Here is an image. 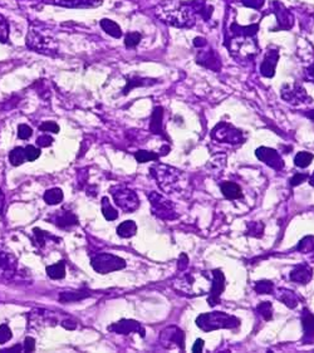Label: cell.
<instances>
[{
	"instance_id": "cell-41",
	"label": "cell",
	"mask_w": 314,
	"mask_h": 353,
	"mask_svg": "<svg viewBox=\"0 0 314 353\" xmlns=\"http://www.w3.org/2000/svg\"><path fill=\"white\" fill-rule=\"evenodd\" d=\"M141 39H142L141 33H137V32L128 33L125 38V46L127 47V48H135V47L138 46Z\"/></svg>"
},
{
	"instance_id": "cell-47",
	"label": "cell",
	"mask_w": 314,
	"mask_h": 353,
	"mask_svg": "<svg viewBox=\"0 0 314 353\" xmlns=\"http://www.w3.org/2000/svg\"><path fill=\"white\" fill-rule=\"evenodd\" d=\"M39 131H43V132H52V133H58L59 132V126L53 121H46L39 126Z\"/></svg>"
},
{
	"instance_id": "cell-21",
	"label": "cell",
	"mask_w": 314,
	"mask_h": 353,
	"mask_svg": "<svg viewBox=\"0 0 314 353\" xmlns=\"http://www.w3.org/2000/svg\"><path fill=\"white\" fill-rule=\"evenodd\" d=\"M49 223L56 224L57 226L62 227V229H67V227L78 225V218L72 213V211L63 210L62 213L52 216L51 221H49Z\"/></svg>"
},
{
	"instance_id": "cell-51",
	"label": "cell",
	"mask_w": 314,
	"mask_h": 353,
	"mask_svg": "<svg viewBox=\"0 0 314 353\" xmlns=\"http://www.w3.org/2000/svg\"><path fill=\"white\" fill-rule=\"evenodd\" d=\"M188 268V257L185 253H182L179 257V261H177V269L180 271H185Z\"/></svg>"
},
{
	"instance_id": "cell-30",
	"label": "cell",
	"mask_w": 314,
	"mask_h": 353,
	"mask_svg": "<svg viewBox=\"0 0 314 353\" xmlns=\"http://www.w3.org/2000/svg\"><path fill=\"white\" fill-rule=\"evenodd\" d=\"M44 201H46L48 205H58L64 199V193H63L62 189L58 187H54V189H49L44 192L43 195Z\"/></svg>"
},
{
	"instance_id": "cell-24",
	"label": "cell",
	"mask_w": 314,
	"mask_h": 353,
	"mask_svg": "<svg viewBox=\"0 0 314 353\" xmlns=\"http://www.w3.org/2000/svg\"><path fill=\"white\" fill-rule=\"evenodd\" d=\"M220 190L227 200H239L243 199V190L237 182L232 181H224L220 184Z\"/></svg>"
},
{
	"instance_id": "cell-60",
	"label": "cell",
	"mask_w": 314,
	"mask_h": 353,
	"mask_svg": "<svg viewBox=\"0 0 314 353\" xmlns=\"http://www.w3.org/2000/svg\"><path fill=\"white\" fill-rule=\"evenodd\" d=\"M304 116L307 117L308 120H310V121L314 122V109H309V111H305L304 112Z\"/></svg>"
},
{
	"instance_id": "cell-23",
	"label": "cell",
	"mask_w": 314,
	"mask_h": 353,
	"mask_svg": "<svg viewBox=\"0 0 314 353\" xmlns=\"http://www.w3.org/2000/svg\"><path fill=\"white\" fill-rule=\"evenodd\" d=\"M92 293L88 289H77V290H64L59 294V302L65 304V303H73L80 302V300L86 299V298L91 297Z\"/></svg>"
},
{
	"instance_id": "cell-12",
	"label": "cell",
	"mask_w": 314,
	"mask_h": 353,
	"mask_svg": "<svg viewBox=\"0 0 314 353\" xmlns=\"http://www.w3.org/2000/svg\"><path fill=\"white\" fill-rule=\"evenodd\" d=\"M255 156L259 161H261L263 164H265L266 166H269L270 169L276 170V171H283L285 167L284 161H283L281 153L277 150L270 147H266V146H261V147L256 148Z\"/></svg>"
},
{
	"instance_id": "cell-45",
	"label": "cell",
	"mask_w": 314,
	"mask_h": 353,
	"mask_svg": "<svg viewBox=\"0 0 314 353\" xmlns=\"http://www.w3.org/2000/svg\"><path fill=\"white\" fill-rule=\"evenodd\" d=\"M24 150L25 156H27V161H35L41 156V148H36L31 145H28L27 147H24Z\"/></svg>"
},
{
	"instance_id": "cell-25",
	"label": "cell",
	"mask_w": 314,
	"mask_h": 353,
	"mask_svg": "<svg viewBox=\"0 0 314 353\" xmlns=\"http://www.w3.org/2000/svg\"><path fill=\"white\" fill-rule=\"evenodd\" d=\"M277 298L283 303V304L287 305L289 309H294L297 308V305L299 304V299H298L297 295L294 294V292L288 289H279V293L277 294Z\"/></svg>"
},
{
	"instance_id": "cell-54",
	"label": "cell",
	"mask_w": 314,
	"mask_h": 353,
	"mask_svg": "<svg viewBox=\"0 0 314 353\" xmlns=\"http://www.w3.org/2000/svg\"><path fill=\"white\" fill-rule=\"evenodd\" d=\"M305 77H307V80L309 81V82L314 83V63L310 65V67L307 68V70H305Z\"/></svg>"
},
{
	"instance_id": "cell-20",
	"label": "cell",
	"mask_w": 314,
	"mask_h": 353,
	"mask_svg": "<svg viewBox=\"0 0 314 353\" xmlns=\"http://www.w3.org/2000/svg\"><path fill=\"white\" fill-rule=\"evenodd\" d=\"M313 278V269L307 264H298L290 271V281L293 283L307 286Z\"/></svg>"
},
{
	"instance_id": "cell-42",
	"label": "cell",
	"mask_w": 314,
	"mask_h": 353,
	"mask_svg": "<svg viewBox=\"0 0 314 353\" xmlns=\"http://www.w3.org/2000/svg\"><path fill=\"white\" fill-rule=\"evenodd\" d=\"M9 39V24L4 15L0 14V43H7Z\"/></svg>"
},
{
	"instance_id": "cell-39",
	"label": "cell",
	"mask_w": 314,
	"mask_h": 353,
	"mask_svg": "<svg viewBox=\"0 0 314 353\" xmlns=\"http://www.w3.org/2000/svg\"><path fill=\"white\" fill-rule=\"evenodd\" d=\"M15 260H12V255L0 250V268L5 270H13L15 268Z\"/></svg>"
},
{
	"instance_id": "cell-57",
	"label": "cell",
	"mask_w": 314,
	"mask_h": 353,
	"mask_svg": "<svg viewBox=\"0 0 314 353\" xmlns=\"http://www.w3.org/2000/svg\"><path fill=\"white\" fill-rule=\"evenodd\" d=\"M170 151H171V147H170L169 145H164L161 148H160V158H164V156H167L170 153Z\"/></svg>"
},
{
	"instance_id": "cell-19",
	"label": "cell",
	"mask_w": 314,
	"mask_h": 353,
	"mask_svg": "<svg viewBox=\"0 0 314 353\" xmlns=\"http://www.w3.org/2000/svg\"><path fill=\"white\" fill-rule=\"evenodd\" d=\"M196 63L208 68V69L214 70V72H219L221 69V61L213 49L211 51H201L196 57Z\"/></svg>"
},
{
	"instance_id": "cell-38",
	"label": "cell",
	"mask_w": 314,
	"mask_h": 353,
	"mask_svg": "<svg viewBox=\"0 0 314 353\" xmlns=\"http://www.w3.org/2000/svg\"><path fill=\"white\" fill-rule=\"evenodd\" d=\"M258 294H274V283L270 281H259L254 286Z\"/></svg>"
},
{
	"instance_id": "cell-6",
	"label": "cell",
	"mask_w": 314,
	"mask_h": 353,
	"mask_svg": "<svg viewBox=\"0 0 314 353\" xmlns=\"http://www.w3.org/2000/svg\"><path fill=\"white\" fill-rule=\"evenodd\" d=\"M210 137L216 142L229 143V145H240L245 141L244 133L227 122H219L210 132Z\"/></svg>"
},
{
	"instance_id": "cell-33",
	"label": "cell",
	"mask_w": 314,
	"mask_h": 353,
	"mask_svg": "<svg viewBox=\"0 0 314 353\" xmlns=\"http://www.w3.org/2000/svg\"><path fill=\"white\" fill-rule=\"evenodd\" d=\"M102 214H103L104 219L108 221H113L119 218V211L111 205V201L107 196L102 198Z\"/></svg>"
},
{
	"instance_id": "cell-26",
	"label": "cell",
	"mask_w": 314,
	"mask_h": 353,
	"mask_svg": "<svg viewBox=\"0 0 314 353\" xmlns=\"http://www.w3.org/2000/svg\"><path fill=\"white\" fill-rule=\"evenodd\" d=\"M157 83L156 80H150V78H140L132 77L127 80V85L124 88V95H128L130 91L135 90L136 87H146V86H152Z\"/></svg>"
},
{
	"instance_id": "cell-5",
	"label": "cell",
	"mask_w": 314,
	"mask_h": 353,
	"mask_svg": "<svg viewBox=\"0 0 314 353\" xmlns=\"http://www.w3.org/2000/svg\"><path fill=\"white\" fill-rule=\"evenodd\" d=\"M150 174L155 177L160 189L165 192H174L181 176L180 170L162 164L153 165L150 169Z\"/></svg>"
},
{
	"instance_id": "cell-17",
	"label": "cell",
	"mask_w": 314,
	"mask_h": 353,
	"mask_svg": "<svg viewBox=\"0 0 314 353\" xmlns=\"http://www.w3.org/2000/svg\"><path fill=\"white\" fill-rule=\"evenodd\" d=\"M278 61L279 52L277 49H269L260 64V74L265 78H273L274 74H276Z\"/></svg>"
},
{
	"instance_id": "cell-27",
	"label": "cell",
	"mask_w": 314,
	"mask_h": 353,
	"mask_svg": "<svg viewBox=\"0 0 314 353\" xmlns=\"http://www.w3.org/2000/svg\"><path fill=\"white\" fill-rule=\"evenodd\" d=\"M99 25H101L102 29L104 30V33H107L108 35L113 36V38L119 39L122 36L121 27H120V25L117 24L116 22H113V20L104 18V19H102L101 22H99Z\"/></svg>"
},
{
	"instance_id": "cell-14",
	"label": "cell",
	"mask_w": 314,
	"mask_h": 353,
	"mask_svg": "<svg viewBox=\"0 0 314 353\" xmlns=\"http://www.w3.org/2000/svg\"><path fill=\"white\" fill-rule=\"evenodd\" d=\"M109 332H113V333H119V334H127L131 333H138L141 337L146 336V329L140 322L135 321V320H121L116 323H112L108 326Z\"/></svg>"
},
{
	"instance_id": "cell-31",
	"label": "cell",
	"mask_w": 314,
	"mask_h": 353,
	"mask_svg": "<svg viewBox=\"0 0 314 353\" xmlns=\"http://www.w3.org/2000/svg\"><path fill=\"white\" fill-rule=\"evenodd\" d=\"M264 229H265V225H264V223H261V221H248L245 235L260 239L264 235Z\"/></svg>"
},
{
	"instance_id": "cell-4",
	"label": "cell",
	"mask_w": 314,
	"mask_h": 353,
	"mask_svg": "<svg viewBox=\"0 0 314 353\" xmlns=\"http://www.w3.org/2000/svg\"><path fill=\"white\" fill-rule=\"evenodd\" d=\"M25 41H27V47L31 51L52 57L58 53V42L49 29L30 28Z\"/></svg>"
},
{
	"instance_id": "cell-32",
	"label": "cell",
	"mask_w": 314,
	"mask_h": 353,
	"mask_svg": "<svg viewBox=\"0 0 314 353\" xmlns=\"http://www.w3.org/2000/svg\"><path fill=\"white\" fill-rule=\"evenodd\" d=\"M47 276L51 279L58 281L63 279L65 277V264L64 261H58V263L53 264V265L47 266Z\"/></svg>"
},
{
	"instance_id": "cell-8",
	"label": "cell",
	"mask_w": 314,
	"mask_h": 353,
	"mask_svg": "<svg viewBox=\"0 0 314 353\" xmlns=\"http://www.w3.org/2000/svg\"><path fill=\"white\" fill-rule=\"evenodd\" d=\"M147 196L152 208V214L156 218L161 220H175L179 218V214L175 211V205L164 195L157 191H151Z\"/></svg>"
},
{
	"instance_id": "cell-35",
	"label": "cell",
	"mask_w": 314,
	"mask_h": 353,
	"mask_svg": "<svg viewBox=\"0 0 314 353\" xmlns=\"http://www.w3.org/2000/svg\"><path fill=\"white\" fill-rule=\"evenodd\" d=\"M314 160V155L312 152H307V151H302L298 152L294 158V165L299 169H307L312 161Z\"/></svg>"
},
{
	"instance_id": "cell-22",
	"label": "cell",
	"mask_w": 314,
	"mask_h": 353,
	"mask_svg": "<svg viewBox=\"0 0 314 353\" xmlns=\"http://www.w3.org/2000/svg\"><path fill=\"white\" fill-rule=\"evenodd\" d=\"M162 120H164V107L159 106L155 107L151 114L150 121V132L157 136H165L164 133V125H162ZM167 138V137H166Z\"/></svg>"
},
{
	"instance_id": "cell-36",
	"label": "cell",
	"mask_w": 314,
	"mask_h": 353,
	"mask_svg": "<svg viewBox=\"0 0 314 353\" xmlns=\"http://www.w3.org/2000/svg\"><path fill=\"white\" fill-rule=\"evenodd\" d=\"M135 159L138 164H146L148 161H155L157 162L160 160L159 153L153 152V151H146V150H140L135 153Z\"/></svg>"
},
{
	"instance_id": "cell-59",
	"label": "cell",
	"mask_w": 314,
	"mask_h": 353,
	"mask_svg": "<svg viewBox=\"0 0 314 353\" xmlns=\"http://www.w3.org/2000/svg\"><path fill=\"white\" fill-rule=\"evenodd\" d=\"M4 206H5V195L4 192H3V190L0 189V215H2L3 211H4Z\"/></svg>"
},
{
	"instance_id": "cell-49",
	"label": "cell",
	"mask_w": 314,
	"mask_h": 353,
	"mask_svg": "<svg viewBox=\"0 0 314 353\" xmlns=\"http://www.w3.org/2000/svg\"><path fill=\"white\" fill-rule=\"evenodd\" d=\"M242 3L243 5L251 8V9L260 10L264 7V4H265V0H242Z\"/></svg>"
},
{
	"instance_id": "cell-11",
	"label": "cell",
	"mask_w": 314,
	"mask_h": 353,
	"mask_svg": "<svg viewBox=\"0 0 314 353\" xmlns=\"http://www.w3.org/2000/svg\"><path fill=\"white\" fill-rule=\"evenodd\" d=\"M185 332L181 328L176 326H169L165 329H162L160 333V343L165 349H170L174 346L181 349L182 352L185 351Z\"/></svg>"
},
{
	"instance_id": "cell-52",
	"label": "cell",
	"mask_w": 314,
	"mask_h": 353,
	"mask_svg": "<svg viewBox=\"0 0 314 353\" xmlns=\"http://www.w3.org/2000/svg\"><path fill=\"white\" fill-rule=\"evenodd\" d=\"M23 349H24L25 352H34V349H35V339L31 338V337H27L24 341Z\"/></svg>"
},
{
	"instance_id": "cell-1",
	"label": "cell",
	"mask_w": 314,
	"mask_h": 353,
	"mask_svg": "<svg viewBox=\"0 0 314 353\" xmlns=\"http://www.w3.org/2000/svg\"><path fill=\"white\" fill-rule=\"evenodd\" d=\"M259 30V24L247 27L238 25L237 23L230 27V38L226 39V46L230 54L237 59H253L258 54V43L255 35Z\"/></svg>"
},
{
	"instance_id": "cell-53",
	"label": "cell",
	"mask_w": 314,
	"mask_h": 353,
	"mask_svg": "<svg viewBox=\"0 0 314 353\" xmlns=\"http://www.w3.org/2000/svg\"><path fill=\"white\" fill-rule=\"evenodd\" d=\"M204 346H205V342H204V339L198 338L196 339V342L193 343L192 346V352H201L204 349Z\"/></svg>"
},
{
	"instance_id": "cell-3",
	"label": "cell",
	"mask_w": 314,
	"mask_h": 353,
	"mask_svg": "<svg viewBox=\"0 0 314 353\" xmlns=\"http://www.w3.org/2000/svg\"><path fill=\"white\" fill-rule=\"evenodd\" d=\"M195 323L198 328L205 333L218 331V329H237L242 326L240 318L227 315L225 312H220V310L198 316Z\"/></svg>"
},
{
	"instance_id": "cell-10",
	"label": "cell",
	"mask_w": 314,
	"mask_h": 353,
	"mask_svg": "<svg viewBox=\"0 0 314 353\" xmlns=\"http://www.w3.org/2000/svg\"><path fill=\"white\" fill-rule=\"evenodd\" d=\"M281 97L283 101L292 106L310 103L313 101L312 97L308 95L305 88L299 82L284 83L281 90Z\"/></svg>"
},
{
	"instance_id": "cell-48",
	"label": "cell",
	"mask_w": 314,
	"mask_h": 353,
	"mask_svg": "<svg viewBox=\"0 0 314 353\" xmlns=\"http://www.w3.org/2000/svg\"><path fill=\"white\" fill-rule=\"evenodd\" d=\"M211 166H216V169L219 170H224L225 166H226V156L225 155H216L211 159Z\"/></svg>"
},
{
	"instance_id": "cell-56",
	"label": "cell",
	"mask_w": 314,
	"mask_h": 353,
	"mask_svg": "<svg viewBox=\"0 0 314 353\" xmlns=\"http://www.w3.org/2000/svg\"><path fill=\"white\" fill-rule=\"evenodd\" d=\"M206 44H208V42H206L204 38H200V36L195 38V41H193V46L198 47V48H204Z\"/></svg>"
},
{
	"instance_id": "cell-58",
	"label": "cell",
	"mask_w": 314,
	"mask_h": 353,
	"mask_svg": "<svg viewBox=\"0 0 314 353\" xmlns=\"http://www.w3.org/2000/svg\"><path fill=\"white\" fill-rule=\"evenodd\" d=\"M62 326L64 327L65 329H75V327H77V323L73 321H63L62 322Z\"/></svg>"
},
{
	"instance_id": "cell-44",
	"label": "cell",
	"mask_w": 314,
	"mask_h": 353,
	"mask_svg": "<svg viewBox=\"0 0 314 353\" xmlns=\"http://www.w3.org/2000/svg\"><path fill=\"white\" fill-rule=\"evenodd\" d=\"M12 338V329H10L7 324H2V326H0V344L7 343V342L10 341Z\"/></svg>"
},
{
	"instance_id": "cell-18",
	"label": "cell",
	"mask_w": 314,
	"mask_h": 353,
	"mask_svg": "<svg viewBox=\"0 0 314 353\" xmlns=\"http://www.w3.org/2000/svg\"><path fill=\"white\" fill-rule=\"evenodd\" d=\"M302 327H303V344H314V315L304 308L302 312Z\"/></svg>"
},
{
	"instance_id": "cell-28",
	"label": "cell",
	"mask_w": 314,
	"mask_h": 353,
	"mask_svg": "<svg viewBox=\"0 0 314 353\" xmlns=\"http://www.w3.org/2000/svg\"><path fill=\"white\" fill-rule=\"evenodd\" d=\"M136 232H137V225L133 220H126L117 226V234L124 239L132 238Z\"/></svg>"
},
{
	"instance_id": "cell-43",
	"label": "cell",
	"mask_w": 314,
	"mask_h": 353,
	"mask_svg": "<svg viewBox=\"0 0 314 353\" xmlns=\"http://www.w3.org/2000/svg\"><path fill=\"white\" fill-rule=\"evenodd\" d=\"M308 179H309V175H308L307 172H303V174L302 172H298V174H295L294 176L289 180V185L292 187L299 186V185H302L303 182L307 181Z\"/></svg>"
},
{
	"instance_id": "cell-55",
	"label": "cell",
	"mask_w": 314,
	"mask_h": 353,
	"mask_svg": "<svg viewBox=\"0 0 314 353\" xmlns=\"http://www.w3.org/2000/svg\"><path fill=\"white\" fill-rule=\"evenodd\" d=\"M23 349V347L20 346V344H15V346H13V347H9V348H5V349H3V351H0L2 353H14V352H20Z\"/></svg>"
},
{
	"instance_id": "cell-9",
	"label": "cell",
	"mask_w": 314,
	"mask_h": 353,
	"mask_svg": "<svg viewBox=\"0 0 314 353\" xmlns=\"http://www.w3.org/2000/svg\"><path fill=\"white\" fill-rule=\"evenodd\" d=\"M91 265L97 273L99 274H108L112 271L121 270L126 268L125 259L117 257V255L108 254V253H102V254L96 255L91 260Z\"/></svg>"
},
{
	"instance_id": "cell-7",
	"label": "cell",
	"mask_w": 314,
	"mask_h": 353,
	"mask_svg": "<svg viewBox=\"0 0 314 353\" xmlns=\"http://www.w3.org/2000/svg\"><path fill=\"white\" fill-rule=\"evenodd\" d=\"M109 192L112 193L113 201L119 208H121L125 213H133L140 208V200L133 190L128 189L125 185H116L111 187Z\"/></svg>"
},
{
	"instance_id": "cell-61",
	"label": "cell",
	"mask_w": 314,
	"mask_h": 353,
	"mask_svg": "<svg viewBox=\"0 0 314 353\" xmlns=\"http://www.w3.org/2000/svg\"><path fill=\"white\" fill-rule=\"evenodd\" d=\"M309 185L314 187V171H313V174L309 176Z\"/></svg>"
},
{
	"instance_id": "cell-16",
	"label": "cell",
	"mask_w": 314,
	"mask_h": 353,
	"mask_svg": "<svg viewBox=\"0 0 314 353\" xmlns=\"http://www.w3.org/2000/svg\"><path fill=\"white\" fill-rule=\"evenodd\" d=\"M43 2L46 4L69 8V9H90L102 4V0H43Z\"/></svg>"
},
{
	"instance_id": "cell-29",
	"label": "cell",
	"mask_w": 314,
	"mask_h": 353,
	"mask_svg": "<svg viewBox=\"0 0 314 353\" xmlns=\"http://www.w3.org/2000/svg\"><path fill=\"white\" fill-rule=\"evenodd\" d=\"M295 249L304 255L314 257V235H307L298 243Z\"/></svg>"
},
{
	"instance_id": "cell-34",
	"label": "cell",
	"mask_w": 314,
	"mask_h": 353,
	"mask_svg": "<svg viewBox=\"0 0 314 353\" xmlns=\"http://www.w3.org/2000/svg\"><path fill=\"white\" fill-rule=\"evenodd\" d=\"M27 161L24 147H15L10 151L9 153V162L13 166H20Z\"/></svg>"
},
{
	"instance_id": "cell-46",
	"label": "cell",
	"mask_w": 314,
	"mask_h": 353,
	"mask_svg": "<svg viewBox=\"0 0 314 353\" xmlns=\"http://www.w3.org/2000/svg\"><path fill=\"white\" fill-rule=\"evenodd\" d=\"M31 135H33V130H31V127L28 126V125L23 124L18 126V137H19L20 140H28Z\"/></svg>"
},
{
	"instance_id": "cell-37",
	"label": "cell",
	"mask_w": 314,
	"mask_h": 353,
	"mask_svg": "<svg viewBox=\"0 0 314 353\" xmlns=\"http://www.w3.org/2000/svg\"><path fill=\"white\" fill-rule=\"evenodd\" d=\"M256 313L266 322L273 320V304L270 302H261L256 305Z\"/></svg>"
},
{
	"instance_id": "cell-2",
	"label": "cell",
	"mask_w": 314,
	"mask_h": 353,
	"mask_svg": "<svg viewBox=\"0 0 314 353\" xmlns=\"http://www.w3.org/2000/svg\"><path fill=\"white\" fill-rule=\"evenodd\" d=\"M195 14L190 3L169 0L156 9L159 19L176 28H191L195 25Z\"/></svg>"
},
{
	"instance_id": "cell-13",
	"label": "cell",
	"mask_w": 314,
	"mask_h": 353,
	"mask_svg": "<svg viewBox=\"0 0 314 353\" xmlns=\"http://www.w3.org/2000/svg\"><path fill=\"white\" fill-rule=\"evenodd\" d=\"M211 276H213V281H211L210 292H209L210 295L208 298V304L210 307H215L220 303V297L226 287V281H225V276L221 269L211 270Z\"/></svg>"
},
{
	"instance_id": "cell-50",
	"label": "cell",
	"mask_w": 314,
	"mask_h": 353,
	"mask_svg": "<svg viewBox=\"0 0 314 353\" xmlns=\"http://www.w3.org/2000/svg\"><path fill=\"white\" fill-rule=\"evenodd\" d=\"M53 138L51 137V136L48 135H43V136H39L38 138H36V145H38L39 148L42 147H49V146L53 143Z\"/></svg>"
},
{
	"instance_id": "cell-40",
	"label": "cell",
	"mask_w": 314,
	"mask_h": 353,
	"mask_svg": "<svg viewBox=\"0 0 314 353\" xmlns=\"http://www.w3.org/2000/svg\"><path fill=\"white\" fill-rule=\"evenodd\" d=\"M33 232H34V244L38 245L39 248H43L44 245H46V238L52 237L51 234L46 232L44 230H41L39 227H34Z\"/></svg>"
},
{
	"instance_id": "cell-15",
	"label": "cell",
	"mask_w": 314,
	"mask_h": 353,
	"mask_svg": "<svg viewBox=\"0 0 314 353\" xmlns=\"http://www.w3.org/2000/svg\"><path fill=\"white\" fill-rule=\"evenodd\" d=\"M271 8H273V13L276 14L277 20H278V27L276 28V30L292 29L293 25H294V17H293L292 13L281 2H277V0L271 3Z\"/></svg>"
}]
</instances>
